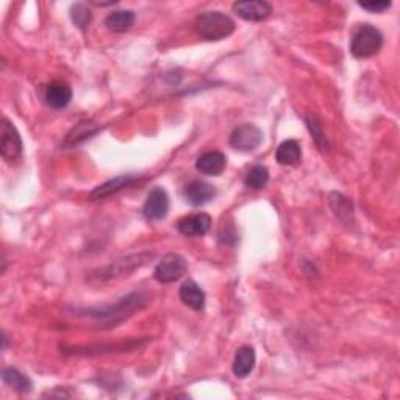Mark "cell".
<instances>
[{"label":"cell","mask_w":400,"mask_h":400,"mask_svg":"<svg viewBox=\"0 0 400 400\" xmlns=\"http://www.w3.org/2000/svg\"><path fill=\"white\" fill-rule=\"evenodd\" d=\"M149 299H147L143 292H133L128 294L127 297L118 300L116 304H111L102 308H89L85 309V313L89 317H94V319H99L105 324H108L110 327H116V324L127 319L128 316H132L135 312H140L143 309Z\"/></svg>","instance_id":"6da1fadb"},{"label":"cell","mask_w":400,"mask_h":400,"mask_svg":"<svg viewBox=\"0 0 400 400\" xmlns=\"http://www.w3.org/2000/svg\"><path fill=\"white\" fill-rule=\"evenodd\" d=\"M194 29L205 41H220L230 36L235 31V22L220 11H205L195 18Z\"/></svg>","instance_id":"7a4b0ae2"},{"label":"cell","mask_w":400,"mask_h":400,"mask_svg":"<svg viewBox=\"0 0 400 400\" xmlns=\"http://www.w3.org/2000/svg\"><path fill=\"white\" fill-rule=\"evenodd\" d=\"M153 257H155V254H152V252H141V254H136V255H128L125 258L114 261V263L105 266L102 269H97V271L89 274L88 280L108 282L111 279H118V277L127 275L130 272L136 271V269L145 266L150 260H153Z\"/></svg>","instance_id":"3957f363"},{"label":"cell","mask_w":400,"mask_h":400,"mask_svg":"<svg viewBox=\"0 0 400 400\" xmlns=\"http://www.w3.org/2000/svg\"><path fill=\"white\" fill-rule=\"evenodd\" d=\"M383 46V35L379 29H375L371 24H363L361 27L355 30L350 43V52L355 58H371L375 53L380 52Z\"/></svg>","instance_id":"277c9868"},{"label":"cell","mask_w":400,"mask_h":400,"mask_svg":"<svg viewBox=\"0 0 400 400\" xmlns=\"http://www.w3.org/2000/svg\"><path fill=\"white\" fill-rule=\"evenodd\" d=\"M188 272V261L178 254H168L155 267L153 277L161 284L180 280Z\"/></svg>","instance_id":"5b68a950"},{"label":"cell","mask_w":400,"mask_h":400,"mask_svg":"<svg viewBox=\"0 0 400 400\" xmlns=\"http://www.w3.org/2000/svg\"><path fill=\"white\" fill-rule=\"evenodd\" d=\"M263 132L254 124H242L236 127L228 138L233 149L240 152H254L263 143Z\"/></svg>","instance_id":"8992f818"},{"label":"cell","mask_w":400,"mask_h":400,"mask_svg":"<svg viewBox=\"0 0 400 400\" xmlns=\"http://www.w3.org/2000/svg\"><path fill=\"white\" fill-rule=\"evenodd\" d=\"M22 140L21 135L13 122L8 120L6 118L2 119V138H0V153L2 157L8 161H14L16 158L21 157L22 153Z\"/></svg>","instance_id":"52a82bcc"},{"label":"cell","mask_w":400,"mask_h":400,"mask_svg":"<svg viewBox=\"0 0 400 400\" xmlns=\"http://www.w3.org/2000/svg\"><path fill=\"white\" fill-rule=\"evenodd\" d=\"M169 211V195L163 190V188L157 186L147 195V200L144 203L143 213L149 220H161L166 217Z\"/></svg>","instance_id":"ba28073f"},{"label":"cell","mask_w":400,"mask_h":400,"mask_svg":"<svg viewBox=\"0 0 400 400\" xmlns=\"http://www.w3.org/2000/svg\"><path fill=\"white\" fill-rule=\"evenodd\" d=\"M233 11L244 21L260 22L271 16L272 6L265 0H247V2L233 4Z\"/></svg>","instance_id":"9c48e42d"},{"label":"cell","mask_w":400,"mask_h":400,"mask_svg":"<svg viewBox=\"0 0 400 400\" xmlns=\"http://www.w3.org/2000/svg\"><path fill=\"white\" fill-rule=\"evenodd\" d=\"M216 188L210 183L194 180L191 183H188L183 190V195L188 203H191L193 207H200L205 205V203L211 202L216 198Z\"/></svg>","instance_id":"30bf717a"},{"label":"cell","mask_w":400,"mask_h":400,"mask_svg":"<svg viewBox=\"0 0 400 400\" xmlns=\"http://www.w3.org/2000/svg\"><path fill=\"white\" fill-rule=\"evenodd\" d=\"M144 341L140 339H132L127 342H118V344H108V346H88V347H71L64 349V354H72V355H103V354H111V352H124V350H135L141 347Z\"/></svg>","instance_id":"8fae6325"},{"label":"cell","mask_w":400,"mask_h":400,"mask_svg":"<svg viewBox=\"0 0 400 400\" xmlns=\"http://www.w3.org/2000/svg\"><path fill=\"white\" fill-rule=\"evenodd\" d=\"M138 180V177L135 174H124V175H118L111 178V180L105 182L103 185L97 186L94 191H91L89 194V199L91 200H102L107 199L113 194H118L119 191L124 190V188L132 186L135 182Z\"/></svg>","instance_id":"7c38bea8"},{"label":"cell","mask_w":400,"mask_h":400,"mask_svg":"<svg viewBox=\"0 0 400 400\" xmlns=\"http://www.w3.org/2000/svg\"><path fill=\"white\" fill-rule=\"evenodd\" d=\"M211 217L207 213L185 216L177 222V230L185 236H203L210 232Z\"/></svg>","instance_id":"4fadbf2b"},{"label":"cell","mask_w":400,"mask_h":400,"mask_svg":"<svg viewBox=\"0 0 400 400\" xmlns=\"http://www.w3.org/2000/svg\"><path fill=\"white\" fill-rule=\"evenodd\" d=\"M44 101L53 110L66 108L72 101V89L63 81H53V83L46 86Z\"/></svg>","instance_id":"5bb4252c"},{"label":"cell","mask_w":400,"mask_h":400,"mask_svg":"<svg viewBox=\"0 0 400 400\" xmlns=\"http://www.w3.org/2000/svg\"><path fill=\"white\" fill-rule=\"evenodd\" d=\"M227 166V157L219 150H211L200 155L195 161V168L203 175H220Z\"/></svg>","instance_id":"9a60e30c"},{"label":"cell","mask_w":400,"mask_h":400,"mask_svg":"<svg viewBox=\"0 0 400 400\" xmlns=\"http://www.w3.org/2000/svg\"><path fill=\"white\" fill-rule=\"evenodd\" d=\"M178 296H180V300L183 304L188 308L194 309V312H202V309L205 308V300H207L205 292H203V289L194 280H186L180 287Z\"/></svg>","instance_id":"2e32d148"},{"label":"cell","mask_w":400,"mask_h":400,"mask_svg":"<svg viewBox=\"0 0 400 400\" xmlns=\"http://www.w3.org/2000/svg\"><path fill=\"white\" fill-rule=\"evenodd\" d=\"M255 361H257L255 349L250 346H242L241 349H238V352L235 355L233 374L238 379H246L247 375H250V372L254 371Z\"/></svg>","instance_id":"e0dca14e"},{"label":"cell","mask_w":400,"mask_h":400,"mask_svg":"<svg viewBox=\"0 0 400 400\" xmlns=\"http://www.w3.org/2000/svg\"><path fill=\"white\" fill-rule=\"evenodd\" d=\"M101 127L96 124L93 120H81L76 127H72L71 132L68 133L66 140H64L63 147H73L78 145L83 141L89 140V138L94 136L97 132H99Z\"/></svg>","instance_id":"ac0fdd59"},{"label":"cell","mask_w":400,"mask_h":400,"mask_svg":"<svg viewBox=\"0 0 400 400\" xmlns=\"http://www.w3.org/2000/svg\"><path fill=\"white\" fill-rule=\"evenodd\" d=\"M136 14L132 10H118L105 18V26L114 34H124L135 26Z\"/></svg>","instance_id":"d6986e66"},{"label":"cell","mask_w":400,"mask_h":400,"mask_svg":"<svg viewBox=\"0 0 400 400\" xmlns=\"http://www.w3.org/2000/svg\"><path fill=\"white\" fill-rule=\"evenodd\" d=\"M275 160L282 166H294L302 160V147L296 140L283 141L275 152Z\"/></svg>","instance_id":"ffe728a7"},{"label":"cell","mask_w":400,"mask_h":400,"mask_svg":"<svg viewBox=\"0 0 400 400\" xmlns=\"http://www.w3.org/2000/svg\"><path fill=\"white\" fill-rule=\"evenodd\" d=\"M2 379L8 386L18 391V393H30L31 388H34V383H31L27 375L16 369V367H6V369H4Z\"/></svg>","instance_id":"44dd1931"},{"label":"cell","mask_w":400,"mask_h":400,"mask_svg":"<svg viewBox=\"0 0 400 400\" xmlns=\"http://www.w3.org/2000/svg\"><path fill=\"white\" fill-rule=\"evenodd\" d=\"M269 182V170L265 166H255L252 168L246 178H244V185H246L249 190H263V188Z\"/></svg>","instance_id":"7402d4cb"},{"label":"cell","mask_w":400,"mask_h":400,"mask_svg":"<svg viewBox=\"0 0 400 400\" xmlns=\"http://www.w3.org/2000/svg\"><path fill=\"white\" fill-rule=\"evenodd\" d=\"M71 19L81 31H86L93 22V13L85 4H76L71 8Z\"/></svg>","instance_id":"603a6c76"},{"label":"cell","mask_w":400,"mask_h":400,"mask_svg":"<svg viewBox=\"0 0 400 400\" xmlns=\"http://www.w3.org/2000/svg\"><path fill=\"white\" fill-rule=\"evenodd\" d=\"M307 127L309 130V133L313 135L314 143H316L317 147H319L321 152H327L329 150V143H327V138H325V133H324L319 119L313 116V114H312V116H308L307 118Z\"/></svg>","instance_id":"cb8c5ba5"},{"label":"cell","mask_w":400,"mask_h":400,"mask_svg":"<svg viewBox=\"0 0 400 400\" xmlns=\"http://www.w3.org/2000/svg\"><path fill=\"white\" fill-rule=\"evenodd\" d=\"M360 5L363 10H366V11H369V13H383V11H386V10H389L391 8V2H360L358 4Z\"/></svg>","instance_id":"d4e9b609"}]
</instances>
